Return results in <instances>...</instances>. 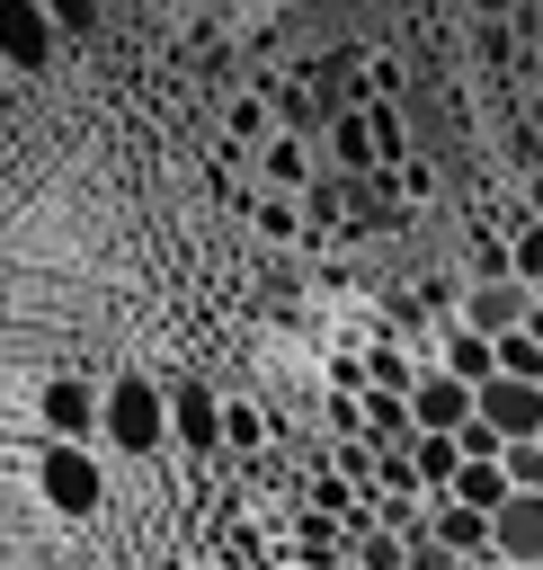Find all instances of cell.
<instances>
[{
	"mask_svg": "<svg viewBox=\"0 0 543 570\" xmlns=\"http://www.w3.org/2000/svg\"><path fill=\"white\" fill-rule=\"evenodd\" d=\"M107 454H134V463H151V454H169L178 436H169V383H151V374H116L107 383V436H98Z\"/></svg>",
	"mask_w": 543,
	"mask_h": 570,
	"instance_id": "1",
	"label": "cell"
},
{
	"mask_svg": "<svg viewBox=\"0 0 543 570\" xmlns=\"http://www.w3.org/2000/svg\"><path fill=\"white\" fill-rule=\"evenodd\" d=\"M27 481H36V499H45L53 517H98V508H107V463H98V445H45V454L27 463Z\"/></svg>",
	"mask_w": 543,
	"mask_h": 570,
	"instance_id": "2",
	"label": "cell"
},
{
	"mask_svg": "<svg viewBox=\"0 0 543 570\" xmlns=\"http://www.w3.org/2000/svg\"><path fill=\"white\" fill-rule=\"evenodd\" d=\"M36 428H45V445H98L107 436V383L45 374L36 383Z\"/></svg>",
	"mask_w": 543,
	"mask_h": 570,
	"instance_id": "3",
	"label": "cell"
},
{
	"mask_svg": "<svg viewBox=\"0 0 543 570\" xmlns=\"http://www.w3.org/2000/svg\"><path fill=\"white\" fill-rule=\"evenodd\" d=\"M223 410H231V392H214V383H169V436H178V454L231 445V436H223Z\"/></svg>",
	"mask_w": 543,
	"mask_h": 570,
	"instance_id": "4",
	"label": "cell"
},
{
	"mask_svg": "<svg viewBox=\"0 0 543 570\" xmlns=\"http://www.w3.org/2000/svg\"><path fill=\"white\" fill-rule=\"evenodd\" d=\"M427 543H436L445 561H490V552H498V517H481V508H463V499H427Z\"/></svg>",
	"mask_w": 543,
	"mask_h": 570,
	"instance_id": "5",
	"label": "cell"
},
{
	"mask_svg": "<svg viewBox=\"0 0 543 570\" xmlns=\"http://www.w3.org/2000/svg\"><path fill=\"white\" fill-rule=\"evenodd\" d=\"M481 428H490L498 445H525V436H543V383H516V374L481 383Z\"/></svg>",
	"mask_w": 543,
	"mask_h": 570,
	"instance_id": "6",
	"label": "cell"
},
{
	"mask_svg": "<svg viewBox=\"0 0 543 570\" xmlns=\"http://www.w3.org/2000/svg\"><path fill=\"white\" fill-rule=\"evenodd\" d=\"M409 410H418V436H463V428L481 419V392H472L463 374H445V365H436V374L418 383V401H409Z\"/></svg>",
	"mask_w": 543,
	"mask_h": 570,
	"instance_id": "7",
	"label": "cell"
},
{
	"mask_svg": "<svg viewBox=\"0 0 543 570\" xmlns=\"http://www.w3.org/2000/svg\"><path fill=\"white\" fill-rule=\"evenodd\" d=\"M249 160H258L267 196H294V205H303V196L320 187V160H312V142H303V134H276V142H267V151H249Z\"/></svg>",
	"mask_w": 543,
	"mask_h": 570,
	"instance_id": "8",
	"label": "cell"
},
{
	"mask_svg": "<svg viewBox=\"0 0 543 570\" xmlns=\"http://www.w3.org/2000/svg\"><path fill=\"white\" fill-rule=\"evenodd\" d=\"M498 561H507V570H543V499L516 490V499L498 508Z\"/></svg>",
	"mask_w": 543,
	"mask_h": 570,
	"instance_id": "9",
	"label": "cell"
},
{
	"mask_svg": "<svg viewBox=\"0 0 543 570\" xmlns=\"http://www.w3.org/2000/svg\"><path fill=\"white\" fill-rule=\"evenodd\" d=\"M436 365H445V374H463L472 392H481V383H498V347H490L481 330H463V321H445V330H436Z\"/></svg>",
	"mask_w": 543,
	"mask_h": 570,
	"instance_id": "10",
	"label": "cell"
},
{
	"mask_svg": "<svg viewBox=\"0 0 543 570\" xmlns=\"http://www.w3.org/2000/svg\"><path fill=\"white\" fill-rule=\"evenodd\" d=\"M445 499H463V508H481V517H498V508L516 499V481H507V463H463V481H454Z\"/></svg>",
	"mask_w": 543,
	"mask_h": 570,
	"instance_id": "11",
	"label": "cell"
},
{
	"mask_svg": "<svg viewBox=\"0 0 543 570\" xmlns=\"http://www.w3.org/2000/svg\"><path fill=\"white\" fill-rule=\"evenodd\" d=\"M45 45H53V9H18V36H9V71L36 80L45 71Z\"/></svg>",
	"mask_w": 543,
	"mask_h": 570,
	"instance_id": "12",
	"label": "cell"
},
{
	"mask_svg": "<svg viewBox=\"0 0 543 570\" xmlns=\"http://www.w3.org/2000/svg\"><path fill=\"white\" fill-rule=\"evenodd\" d=\"M409 454H418V481H427V499H445V490L463 481V436H418Z\"/></svg>",
	"mask_w": 543,
	"mask_h": 570,
	"instance_id": "13",
	"label": "cell"
},
{
	"mask_svg": "<svg viewBox=\"0 0 543 570\" xmlns=\"http://www.w3.org/2000/svg\"><path fill=\"white\" fill-rule=\"evenodd\" d=\"M223 436H231V454H249V463H258V445L276 436V419H267L249 392H231V410H223Z\"/></svg>",
	"mask_w": 543,
	"mask_h": 570,
	"instance_id": "14",
	"label": "cell"
},
{
	"mask_svg": "<svg viewBox=\"0 0 543 570\" xmlns=\"http://www.w3.org/2000/svg\"><path fill=\"white\" fill-rule=\"evenodd\" d=\"M472 62L481 71H507L516 62V18H472Z\"/></svg>",
	"mask_w": 543,
	"mask_h": 570,
	"instance_id": "15",
	"label": "cell"
},
{
	"mask_svg": "<svg viewBox=\"0 0 543 570\" xmlns=\"http://www.w3.org/2000/svg\"><path fill=\"white\" fill-rule=\"evenodd\" d=\"M498 374H516V383H543V338H534V330L498 338Z\"/></svg>",
	"mask_w": 543,
	"mask_h": 570,
	"instance_id": "16",
	"label": "cell"
},
{
	"mask_svg": "<svg viewBox=\"0 0 543 570\" xmlns=\"http://www.w3.org/2000/svg\"><path fill=\"white\" fill-rule=\"evenodd\" d=\"M249 223H258V240H294V232H303V223H294V196H258Z\"/></svg>",
	"mask_w": 543,
	"mask_h": 570,
	"instance_id": "17",
	"label": "cell"
},
{
	"mask_svg": "<svg viewBox=\"0 0 543 570\" xmlns=\"http://www.w3.org/2000/svg\"><path fill=\"white\" fill-rule=\"evenodd\" d=\"M516 205H525V214H534V223H543V169H534V178H525V187H516Z\"/></svg>",
	"mask_w": 543,
	"mask_h": 570,
	"instance_id": "18",
	"label": "cell"
},
{
	"mask_svg": "<svg viewBox=\"0 0 543 570\" xmlns=\"http://www.w3.org/2000/svg\"><path fill=\"white\" fill-rule=\"evenodd\" d=\"M329 570H356V552H347V561H329Z\"/></svg>",
	"mask_w": 543,
	"mask_h": 570,
	"instance_id": "19",
	"label": "cell"
}]
</instances>
